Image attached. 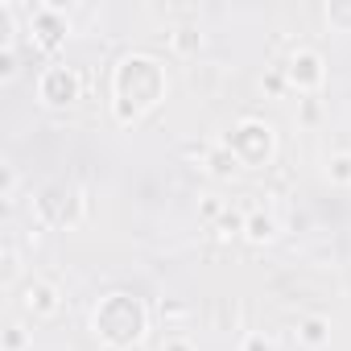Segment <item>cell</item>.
Here are the masks:
<instances>
[{"label":"cell","instance_id":"7a4b0ae2","mask_svg":"<svg viewBox=\"0 0 351 351\" xmlns=\"http://www.w3.org/2000/svg\"><path fill=\"white\" fill-rule=\"evenodd\" d=\"M95 330H99L108 343L124 347V343L141 339V330H145V314H141V306H136L128 293H112V298L95 310Z\"/></svg>","mask_w":351,"mask_h":351},{"label":"cell","instance_id":"8fae6325","mask_svg":"<svg viewBox=\"0 0 351 351\" xmlns=\"http://www.w3.org/2000/svg\"><path fill=\"white\" fill-rule=\"evenodd\" d=\"M330 173H335L339 182H351V157H335L330 161Z\"/></svg>","mask_w":351,"mask_h":351},{"label":"cell","instance_id":"6da1fadb","mask_svg":"<svg viewBox=\"0 0 351 351\" xmlns=\"http://www.w3.org/2000/svg\"><path fill=\"white\" fill-rule=\"evenodd\" d=\"M161 87H165V79H161L157 62L145 58V54H128L116 66V99H120V108H128V99H132V112L149 108V104H157Z\"/></svg>","mask_w":351,"mask_h":351},{"label":"cell","instance_id":"8992f818","mask_svg":"<svg viewBox=\"0 0 351 351\" xmlns=\"http://www.w3.org/2000/svg\"><path fill=\"white\" fill-rule=\"evenodd\" d=\"M25 302H29V306H38L42 314H54V306H58V302H54V289H50V285H42V281H29Z\"/></svg>","mask_w":351,"mask_h":351},{"label":"cell","instance_id":"ba28073f","mask_svg":"<svg viewBox=\"0 0 351 351\" xmlns=\"http://www.w3.org/2000/svg\"><path fill=\"white\" fill-rule=\"evenodd\" d=\"M326 21L339 25V29H351V5H330L326 9Z\"/></svg>","mask_w":351,"mask_h":351},{"label":"cell","instance_id":"4fadbf2b","mask_svg":"<svg viewBox=\"0 0 351 351\" xmlns=\"http://www.w3.org/2000/svg\"><path fill=\"white\" fill-rule=\"evenodd\" d=\"M21 343H25V335H21V326H9V339H5V351H21Z\"/></svg>","mask_w":351,"mask_h":351},{"label":"cell","instance_id":"3957f363","mask_svg":"<svg viewBox=\"0 0 351 351\" xmlns=\"http://www.w3.org/2000/svg\"><path fill=\"white\" fill-rule=\"evenodd\" d=\"M38 91H42V99L54 104V108H58V104H71V99H79V75L66 71V66H50V71L42 75Z\"/></svg>","mask_w":351,"mask_h":351},{"label":"cell","instance_id":"7c38bea8","mask_svg":"<svg viewBox=\"0 0 351 351\" xmlns=\"http://www.w3.org/2000/svg\"><path fill=\"white\" fill-rule=\"evenodd\" d=\"M13 71H17V54H13V46H5V50H0V75L9 79Z\"/></svg>","mask_w":351,"mask_h":351},{"label":"cell","instance_id":"9c48e42d","mask_svg":"<svg viewBox=\"0 0 351 351\" xmlns=\"http://www.w3.org/2000/svg\"><path fill=\"white\" fill-rule=\"evenodd\" d=\"M302 339H306V343H322V339H326V322H322V318H310V322L302 326Z\"/></svg>","mask_w":351,"mask_h":351},{"label":"cell","instance_id":"52a82bcc","mask_svg":"<svg viewBox=\"0 0 351 351\" xmlns=\"http://www.w3.org/2000/svg\"><path fill=\"white\" fill-rule=\"evenodd\" d=\"M248 236H252V240H269V236H273V219H269V215H252V219H248Z\"/></svg>","mask_w":351,"mask_h":351},{"label":"cell","instance_id":"30bf717a","mask_svg":"<svg viewBox=\"0 0 351 351\" xmlns=\"http://www.w3.org/2000/svg\"><path fill=\"white\" fill-rule=\"evenodd\" d=\"M173 46H178V50H195V46H199V29H191V25H186V29H178Z\"/></svg>","mask_w":351,"mask_h":351},{"label":"cell","instance_id":"277c9868","mask_svg":"<svg viewBox=\"0 0 351 351\" xmlns=\"http://www.w3.org/2000/svg\"><path fill=\"white\" fill-rule=\"evenodd\" d=\"M29 29L38 34V42H42L46 50H54V46L62 42V34H66V17H62L58 5H38V9L29 13Z\"/></svg>","mask_w":351,"mask_h":351},{"label":"cell","instance_id":"5b68a950","mask_svg":"<svg viewBox=\"0 0 351 351\" xmlns=\"http://www.w3.org/2000/svg\"><path fill=\"white\" fill-rule=\"evenodd\" d=\"M289 75H293V83H302V87H314V83H322V62H318V54H310V50L293 54V62H289Z\"/></svg>","mask_w":351,"mask_h":351},{"label":"cell","instance_id":"5bb4252c","mask_svg":"<svg viewBox=\"0 0 351 351\" xmlns=\"http://www.w3.org/2000/svg\"><path fill=\"white\" fill-rule=\"evenodd\" d=\"M244 351H273V343H265V339H256V335H252V339L244 343Z\"/></svg>","mask_w":351,"mask_h":351},{"label":"cell","instance_id":"9a60e30c","mask_svg":"<svg viewBox=\"0 0 351 351\" xmlns=\"http://www.w3.org/2000/svg\"><path fill=\"white\" fill-rule=\"evenodd\" d=\"M169 351H186V347H182V343H173V347H169Z\"/></svg>","mask_w":351,"mask_h":351}]
</instances>
